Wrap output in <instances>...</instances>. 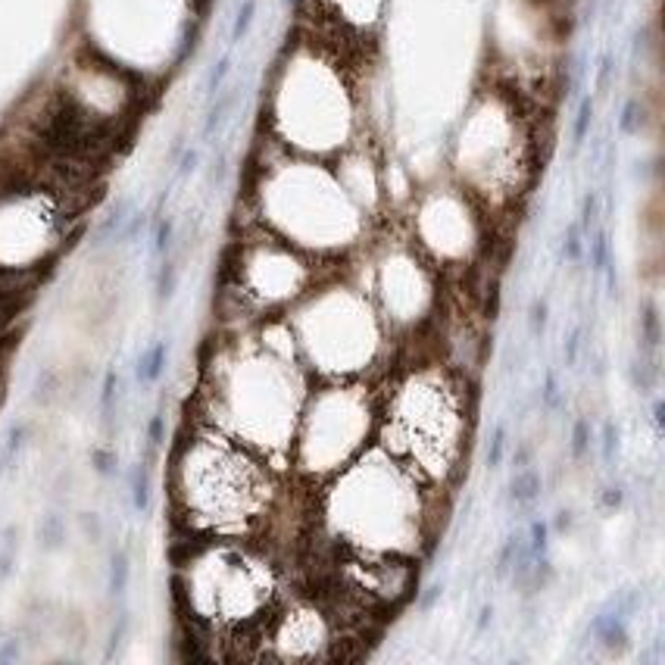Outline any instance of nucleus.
I'll return each mask as SVG.
<instances>
[{
    "label": "nucleus",
    "mask_w": 665,
    "mask_h": 665,
    "mask_svg": "<svg viewBox=\"0 0 665 665\" xmlns=\"http://www.w3.org/2000/svg\"><path fill=\"white\" fill-rule=\"evenodd\" d=\"M537 490H541V478H537L534 469H528V466L519 469V475H515V481H513V496H515V503L534 500Z\"/></svg>",
    "instance_id": "obj_1"
},
{
    "label": "nucleus",
    "mask_w": 665,
    "mask_h": 665,
    "mask_svg": "<svg viewBox=\"0 0 665 665\" xmlns=\"http://www.w3.org/2000/svg\"><path fill=\"white\" fill-rule=\"evenodd\" d=\"M163 359H166V344L150 347V350L144 353V359H141L138 375H141V378H147V381H153L159 372H163Z\"/></svg>",
    "instance_id": "obj_2"
},
{
    "label": "nucleus",
    "mask_w": 665,
    "mask_h": 665,
    "mask_svg": "<svg viewBox=\"0 0 665 665\" xmlns=\"http://www.w3.org/2000/svg\"><path fill=\"white\" fill-rule=\"evenodd\" d=\"M41 537L47 547H59L63 543V519L59 515H47V522L41 525Z\"/></svg>",
    "instance_id": "obj_3"
},
{
    "label": "nucleus",
    "mask_w": 665,
    "mask_h": 665,
    "mask_svg": "<svg viewBox=\"0 0 665 665\" xmlns=\"http://www.w3.org/2000/svg\"><path fill=\"white\" fill-rule=\"evenodd\" d=\"M125 581H129V559L125 556H116L113 559V575H110V590L113 594H122Z\"/></svg>",
    "instance_id": "obj_4"
},
{
    "label": "nucleus",
    "mask_w": 665,
    "mask_h": 665,
    "mask_svg": "<svg viewBox=\"0 0 665 665\" xmlns=\"http://www.w3.org/2000/svg\"><path fill=\"white\" fill-rule=\"evenodd\" d=\"M503 450H506V428L500 425V428H496V434H494V443H490V450H487V466H490V469L500 466Z\"/></svg>",
    "instance_id": "obj_5"
},
{
    "label": "nucleus",
    "mask_w": 665,
    "mask_h": 665,
    "mask_svg": "<svg viewBox=\"0 0 665 665\" xmlns=\"http://www.w3.org/2000/svg\"><path fill=\"white\" fill-rule=\"evenodd\" d=\"M113 397H116V372H110V375H106V381H103V394H100V409H103V415H106V419H110Z\"/></svg>",
    "instance_id": "obj_6"
},
{
    "label": "nucleus",
    "mask_w": 665,
    "mask_h": 665,
    "mask_svg": "<svg viewBox=\"0 0 665 665\" xmlns=\"http://www.w3.org/2000/svg\"><path fill=\"white\" fill-rule=\"evenodd\" d=\"M147 496H150V490H147V469H138V475H134V506L144 509Z\"/></svg>",
    "instance_id": "obj_7"
},
{
    "label": "nucleus",
    "mask_w": 665,
    "mask_h": 665,
    "mask_svg": "<svg viewBox=\"0 0 665 665\" xmlns=\"http://www.w3.org/2000/svg\"><path fill=\"white\" fill-rule=\"evenodd\" d=\"M22 438H25V428H22V425H16V428L10 431V443H6V450H3V462H6V459H13V453H16V450L22 447Z\"/></svg>",
    "instance_id": "obj_8"
},
{
    "label": "nucleus",
    "mask_w": 665,
    "mask_h": 665,
    "mask_svg": "<svg viewBox=\"0 0 665 665\" xmlns=\"http://www.w3.org/2000/svg\"><path fill=\"white\" fill-rule=\"evenodd\" d=\"M572 450H575V456H581L584 450H587V425H584V422H578V425H575V443H572Z\"/></svg>",
    "instance_id": "obj_9"
},
{
    "label": "nucleus",
    "mask_w": 665,
    "mask_h": 665,
    "mask_svg": "<svg viewBox=\"0 0 665 665\" xmlns=\"http://www.w3.org/2000/svg\"><path fill=\"white\" fill-rule=\"evenodd\" d=\"M543 322H547V303H534V310H531V331L543 328Z\"/></svg>",
    "instance_id": "obj_10"
},
{
    "label": "nucleus",
    "mask_w": 665,
    "mask_h": 665,
    "mask_svg": "<svg viewBox=\"0 0 665 665\" xmlns=\"http://www.w3.org/2000/svg\"><path fill=\"white\" fill-rule=\"evenodd\" d=\"M82 528H85V531H88V534L94 537V541H97V537H100V522L94 519V515H82Z\"/></svg>",
    "instance_id": "obj_11"
},
{
    "label": "nucleus",
    "mask_w": 665,
    "mask_h": 665,
    "mask_svg": "<svg viewBox=\"0 0 665 665\" xmlns=\"http://www.w3.org/2000/svg\"><path fill=\"white\" fill-rule=\"evenodd\" d=\"M547 547V525H534V550Z\"/></svg>",
    "instance_id": "obj_12"
},
{
    "label": "nucleus",
    "mask_w": 665,
    "mask_h": 665,
    "mask_svg": "<svg viewBox=\"0 0 665 665\" xmlns=\"http://www.w3.org/2000/svg\"><path fill=\"white\" fill-rule=\"evenodd\" d=\"M543 400H547L550 406L556 403V378H553V375H547V391H543Z\"/></svg>",
    "instance_id": "obj_13"
},
{
    "label": "nucleus",
    "mask_w": 665,
    "mask_h": 665,
    "mask_svg": "<svg viewBox=\"0 0 665 665\" xmlns=\"http://www.w3.org/2000/svg\"><path fill=\"white\" fill-rule=\"evenodd\" d=\"M94 459L100 462V466H97L100 472H110V469H113V466H110V462H113V453H103V450H100V453H94Z\"/></svg>",
    "instance_id": "obj_14"
},
{
    "label": "nucleus",
    "mask_w": 665,
    "mask_h": 665,
    "mask_svg": "<svg viewBox=\"0 0 665 665\" xmlns=\"http://www.w3.org/2000/svg\"><path fill=\"white\" fill-rule=\"evenodd\" d=\"M569 525H572V519H569V513H559V519H556V528H559V531H566Z\"/></svg>",
    "instance_id": "obj_15"
},
{
    "label": "nucleus",
    "mask_w": 665,
    "mask_h": 665,
    "mask_svg": "<svg viewBox=\"0 0 665 665\" xmlns=\"http://www.w3.org/2000/svg\"><path fill=\"white\" fill-rule=\"evenodd\" d=\"M606 503H609V506H615V503H622V494H619V490H615V494H613V490H609V494H606Z\"/></svg>",
    "instance_id": "obj_16"
}]
</instances>
